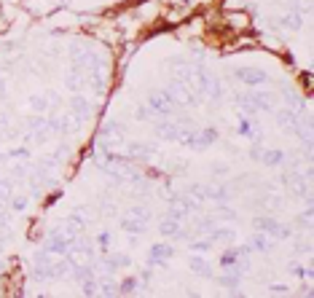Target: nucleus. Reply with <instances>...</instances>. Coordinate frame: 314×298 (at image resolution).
I'll return each mask as SVG.
<instances>
[{"mask_svg":"<svg viewBox=\"0 0 314 298\" xmlns=\"http://www.w3.org/2000/svg\"><path fill=\"white\" fill-rule=\"evenodd\" d=\"M73 239H75V237H70L68 231H51V234L46 237L43 250H46V253H51V255H56V258H59V255H68Z\"/></svg>","mask_w":314,"mask_h":298,"instance_id":"nucleus-1","label":"nucleus"},{"mask_svg":"<svg viewBox=\"0 0 314 298\" xmlns=\"http://www.w3.org/2000/svg\"><path fill=\"white\" fill-rule=\"evenodd\" d=\"M167 94H169V100L175 102V105H196V94L191 91V86L188 83H183V81H172L169 83V89H164Z\"/></svg>","mask_w":314,"mask_h":298,"instance_id":"nucleus-2","label":"nucleus"},{"mask_svg":"<svg viewBox=\"0 0 314 298\" xmlns=\"http://www.w3.org/2000/svg\"><path fill=\"white\" fill-rule=\"evenodd\" d=\"M148 108L153 110V116H172L177 105H175L172 100H169L167 91H156V94L148 97Z\"/></svg>","mask_w":314,"mask_h":298,"instance_id":"nucleus-3","label":"nucleus"},{"mask_svg":"<svg viewBox=\"0 0 314 298\" xmlns=\"http://www.w3.org/2000/svg\"><path fill=\"white\" fill-rule=\"evenodd\" d=\"M255 228L263 231V234H269V237H277V239H288L290 237V228L282 226V223L274 220V218H258L255 220Z\"/></svg>","mask_w":314,"mask_h":298,"instance_id":"nucleus-4","label":"nucleus"},{"mask_svg":"<svg viewBox=\"0 0 314 298\" xmlns=\"http://www.w3.org/2000/svg\"><path fill=\"white\" fill-rule=\"evenodd\" d=\"M236 78L253 89V86H261V83H269V73H263L261 68H239Z\"/></svg>","mask_w":314,"mask_h":298,"instance_id":"nucleus-5","label":"nucleus"},{"mask_svg":"<svg viewBox=\"0 0 314 298\" xmlns=\"http://www.w3.org/2000/svg\"><path fill=\"white\" fill-rule=\"evenodd\" d=\"M253 250H250V245H239V247H231V250H226V253L221 255V260H217V263H221L226 272L228 269H234L236 263H239V258H247L250 255Z\"/></svg>","mask_w":314,"mask_h":298,"instance_id":"nucleus-6","label":"nucleus"},{"mask_svg":"<svg viewBox=\"0 0 314 298\" xmlns=\"http://www.w3.org/2000/svg\"><path fill=\"white\" fill-rule=\"evenodd\" d=\"M121 140H123V124H118V121H108V124L102 126V132H100V143L113 145V143H121Z\"/></svg>","mask_w":314,"mask_h":298,"instance_id":"nucleus-7","label":"nucleus"},{"mask_svg":"<svg viewBox=\"0 0 314 298\" xmlns=\"http://www.w3.org/2000/svg\"><path fill=\"white\" fill-rule=\"evenodd\" d=\"M247 100H250V105L255 108V113H258V110H271L274 108V94L271 91H250Z\"/></svg>","mask_w":314,"mask_h":298,"instance_id":"nucleus-8","label":"nucleus"},{"mask_svg":"<svg viewBox=\"0 0 314 298\" xmlns=\"http://www.w3.org/2000/svg\"><path fill=\"white\" fill-rule=\"evenodd\" d=\"M172 255H175V250L169 245H153V247H150V253H148V263L161 266V263H167Z\"/></svg>","mask_w":314,"mask_h":298,"instance_id":"nucleus-9","label":"nucleus"},{"mask_svg":"<svg viewBox=\"0 0 314 298\" xmlns=\"http://www.w3.org/2000/svg\"><path fill=\"white\" fill-rule=\"evenodd\" d=\"M70 113L75 116V118H78V121H86L89 116H91V102L86 100V97H78V94H75L73 100H70Z\"/></svg>","mask_w":314,"mask_h":298,"instance_id":"nucleus-10","label":"nucleus"},{"mask_svg":"<svg viewBox=\"0 0 314 298\" xmlns=\"http://www.w3.org/2000/svg\"><path fill=\"white\" fill-rule=\"evenodd\" d=\"M298 118H301V110H277V113H274V121H277L279 126H285V129H296V124H298Z\"/></svg>","mask_w":314,"mask_h":298,"instance_id":"nucleus-11","label":"nucleus"},{"mask_svg":"<svg viewBox=\"0 0 314 298\" xmlns=\"http://www.w3.org/2000/svg\"><path fill=\"white\" fill-rule=\"evenodd\" d=\"M180 132H183V129H180L177 121H159V124H156V135L161 140H177Z\"/></svg>","mask_w":314,"mask_h":298,"instance_id":"nucleus-12","label":"nucleus"},{"mask_svg":"<svg viewBox=\"0 0 314 298\" xmlns=\"http://www.w3.org/2000/svg\"><path fill=\"white\" fill-rule=\"evenodd\" d=\"M30 132H33V140H38V143H43V140L49 137V132H51L49 118H43V116L33 118V121H30Z\"/></svg>","mask_w":314,"mask_h":298,"instance_id":"nucleus-13","label":"nucleus"},{"mask_svg":"<svg viewBox=\"0 0 314 298\" xmlns=\"http://www.w3.org/2000/svg\"><path fill=\"white\" fill-rule=\"evenodd\" d=\"M65 86H68L70 91H73V94H78V91L83 89V86H86V73H81V70H70L68 73V76H65Z\"/></svg>","mask_w":314,"mask_h":298,"instance_id":"nucleus-14","label":"nucleus"},{"mask_svg":"<svg viewBox=\"0 0 314 298\" xmlns=\"http://www.w3.org/2000/svg\"><path fill=\"white\" fill-rule=\"evenodd\" d=\"M159 231H161V234H164L167 239L183 237V226H180V220H177V218H169V215H167V220L159 226Z\"/></svg>","mask_w":314,"mask_h":298,"instance_id":"nucleus-15","label":"nucleus"},{"mask_svg":"<svg viewBox=\"0 0 314 298\" xmlns=\"http://www.w3.org/2000/svg\"><path fill=\"white\" fill-rule=\"evenodd\" d=\"M153 156V145H142V143H132L129 145V159L135 161H148Z\"/></svg>","mask_w":314,"mask_h":298,"instance_id":"nucleus-16","label":"nucleus"},{"mask_svg":"<svg viewBox=\"0 0 314 298\" xmlns=\"http://www.w3.org/2000/svg\"><path fill=\"white\" fill-rule=\"evenodd\" d=\"M188 266H191V272L199 274V277H212V266H209V260L202 258V255H194L188 260Z\"/></svg>","mask_w":314,"mask_h":298,"instance_id":"nucleus-17","label":"nucleus"},{"mask_svg":"<svg viewBox=\"0 0 314 298\" xmlns=\"http://www.w3.org/2000/svg\"><path fill=\"white\" fill-rule=\"evenodd\" d=\"M145 226H148V223H142V220H137L135 215H123L121 218V228L123 231H127V234H142V231H145Z\"/></svg>","mask_w":314,"mask_h":298,"instance_id":"nucleus-18","label":"nucleus"},{"mask_svg":"<svg viewBox=\"0 0 314 298\" xmlns=\"http://www.w3.org/2000/svg\"><path fill=\"white\" fill-rule=\"evenodd\" d=\"M239 282H242V274L231 272V269H228V274L217 277V285H221V287H226V290H231V293H236V290H239Z\"/></svg>","mask_w":314,"mask_h":298,"instance_id":"nucleus-19","label":"nucleus"},{"mask_svg":"<svg viewBox=\"0 0 314 298\" xmlns=\"http://www.w3.org/2000/svg\"><path fill=\"white\" fill-rule=\"evenodd\" d=\"M129 263H132L129 255H108V258H102V269H105V272H116V269L129 266Z\"/></svg>","mask_w":314,"mask_h":298,"instance_id":"nucleus-20","label":"nucleus"},{"mask_svg":"<svg viewBox=\"0 0 314 298\" xmlns=\"http://www.w3.org/2000/svg\"><path fill=\"white\" fill-rule=\"evenodd\" d=\"M239 135H244V137H250V140L258 143L261 140V126L255 124V121H250V118H242L239 121Z\"/></svg>","mask_w":314,"mask_h":298,"instance_id":"nucleus-21","label":"nucleus"},{"mask_svg":"<svg viewBox=\"0 0 314 298\" xmlns=\"http://www.w3.org/2000/svg\"><path fill=\"white\" fill-rule=\"evenodd\" d=\"M274 247V242L269 234H263V231H258L253 239H250V250H258V253H266V250H271Z\"/></svg>","mask_w":314,"mask_h":298,"instance_id":"nucleus-22","label":"nucleus"},{"mask_svg":"<svg viewBox=\"0 0 314 298\" xmlns=\"http://www.w3.org/2000/svg\"><path fill=\"white\" fill-rule=\"evenodd\" d=\"M207 237L212 239V242H226V245H228V242L236 239V231H234V228H217V226H215Z\"/></svg>","mask_w":314,"mask_h":298,"instance_id":"nucleus-23","label":"nucleus"},{"mask_svg":"<svg viewBox=\"0 0 314 298\" xmlns=\"http://www.w3.org/2000/svg\"><path fill=\"white\" fill-rule=\"evenodd\" d=\"M204 193H207V199H212L217 204H223L228 199V188H226V185H209V188H204Z\"/></svg>","mask_w":314,"mask_h":298,"instance_id":"nucleus-24","label":"nucleus"},{"mask_svg":"<svg viewBox=\"0 0 314 298\" xmlns=\"http://www.w3.org/2000/svg\"><path fill=\"white\" fill-rule=\"evenodd\" d=\"M261 161L266 167H279L285 161V153L282 151H261Z\"/></svg>","mask_w":314,"mask_h":298,"instance_id":"nucleus-25","label":"nucleus"},{"mask_svg":"<svg viewBox=\"0 0 314 298\" xmlns=\"http://www.w3.org/2000/svg\"><path fill=\"white\" fill-rule=\"evenodd\" d=\"M204 94H207L209 100H223V83L217 81V78H209L207 89H204Z\"/></svg>","mask_w":314,"mask_h":298,"instance_id":"nucleus-26","label":"nucleus"},{"mask_svg":"<svg viewBox=\"0 0 314 298\" xmlns=\"http://www.w3.org/2000/svg\"><path fill=\"white\" fill-rule=\"evenodd\" d=\"M70 272L75 274V279H78V282H86V279H91V277H94V269H91V263H83V266H75V263H73Z\"/></svg>","mask_w":314,"mask_h":298,"instance_id":"nucleus-27","label":"nucleus"},{"mask_svg":"<svg viewBox=\"0 0 314 298\" xmlns=\"http://www.w3.org/2000/svg\"><path fill=\"white\" fill-rule=\"evenodd\" d=\"M140 290H142L140 279H123V282L118 285V293L121 295H132V293H140Z\"/></svg>","mask_w":314,"mask_h":298,"instance_id":"nucleus-28","label":"nucleus"},{"mask_svg":"<svg viewBox=\"0 0 314 298\" xmlns=\"http://www.w3.org/2000/svg\"><path fill=\"white\" fill-rule=\"evenodd\" d=\"M97 287H100V295H118V285H113V279H97Z\"/></svg>","mask_w":314,"mask_h":298,"instance_id":"nucleus-29","label":"nucleus"},{"mask_svg":"<svg viewBox=\"0 0 314 298\" xmlns=\"http://www.w3.org/2000/svg\"><path fill=\"white\" fill-rule=\"evenodd\" d=\"M282 24L288 27V30H301V24H303V19H301V14L298 11H290L288 16L282 19Z\"/></svg>","mask_w":314,"mask_h":298,"instance_id":"nucleus-30","label":"nucleus"},{"mask_svg":"<svg viewBox=\"0 0 314 298\" xmlns=\"http://www.w3.org/2000/svg\"><path fill=\"white\" fill-rule=\"evenodd\" d=\"M212 245H215V242L209 239V237H204V239H194L191 242V250H194V253H209Z\"/></svg>","mask_w":314,"mask_h":298,"instance_id":"nucleus-31","label":"nucleus"},{"mask_svg":"<svg viewBox=\"0 0 314 298\" xmlns=\"http://www.w3.org/2000/svg\"><path fill=\"white\" fill-rule=\"evenodd\" d=\"M81 293H83V295H100V287H97V279H94V277H91V279H86V282H83V285H81Z\"/></svg>","mask_w":314,"mask_h":298,"instance_id":"nucleus-32","label":"nucleus"},{"mask_svg":"<svg viewBox=\"0 0 314 298\" xmlns=\"http://www.w3.org/2000/svg\"><path fill=\"white\" fill-rule=\"evenodd\" d=\"M33 110H38V113H43V110H49V97H33L30 100Z\"/></svg>","mask_w":314,"mask_h":298,"instance_id":"nucleus-33","label":"nucleus"},{"mask_svg":"<svg viewBox=\"0 0 314 298\" xmlns=\"http://www.w3.org/2000/svg\"><path fill=\"white\" fill-rule=\"evenodd\" d=\"M282 97H285V100H288V105H290L293 110H296V108L301 105V97L296 94V91H290V89H285V91H282Z\"/></svg>","mask_w":314,"mask_h":298,"instance_id":"nucleus-34","label":"nucleus"},{"mask_svg":"<svg viewBox=\"0 0 314 298\" xmlns=\"http://www.w3.org/2000/svg\"><path fill=\"white\" fill-rule=\"evenodd\" d=\"M129 215H135L137 220L148 223V218H150V210H145V207H132V210H129Z\"/></svg>","mask_w":314,"mask_h":298,"instance_id":"nucleus-35","label":"nucleus"},{"mask_svg":"<svg viewBox=\"0 0 314 298\" xmlns=\"http://www.w3.org/2000/svg\"><path fill=\"white\" fill-rule=\"evenodd\" d=\"M97 247L102 250V253H108V247H110V234L108 231H102V234L97 237Z\"/></svg>","mask_w":314,"mask_h":298,"instance_id":"nucleus-36","label":"nucleus"},{"mask_svg":"<svg viewBox=\"0 0 314 298\" xmlns=\"http://www.w3.org/2000/svg\"><path fill=\"white\" fill-rule=\"evenodd\" d=\"M8 196H11V183H8V180H0V202H6Z\"/></svg>","mask_w":314,"mask_h":298,"instance_id":"nucleus-37","label":"nucleus"},{"mask_svg":"<svg viewBox=\"0 0 314 298\" xmlns=\"http://www.w3.org/2000/svg\"><path fill=\"white\" fill-rule=\"evenodd\" d=\"M24 207H27V199H24V196H14V199H11V210L22 212Z\"/></svg>","mask_w":314,"mask_h":298,"instance_id":"nucleus-38","label":"nucleus"},{"mask_svg":"<svg viewBox=\"0 0 314 298\" xmlns=\"http://www.w3.org/2000/svg\"><path fill=\"white\" fill-rule=\"evenodd\" d=\"M150 118H153V110H150V108H145V105H142V108L137 110V121H150Z\"/></svg>","mask_w":314,"mask_h":298,"instance_id":"nucleus-39","label":"nucleus"},{"mask_svg":"<svg viewBox=\"0 0 314 298\" xmlns=\"http://www.w3.org/2000/svg\"><path fill=\"white\" fill-rule=\"evenodd\" d=\"M11 159H30V151H27V148H14Z\"/></svg>","mask_w":314,"mask_h":298,"instance_id":"nucleus-40","label":"nucleus"},{"mask_svg":"<svg viewBox=\"0 0 314 298\" xmlns=\"http://www.w3.org/2000/svg\"><path fill=\"white\" fill-rule=\"evenodd\" d=\"M261 151H263V148H261L258 143H255V145L250 148V159H255V161H261Z\"/></svg>","mask_w":314,"mask_h":298,"instance_id":"nucleus-41","label":"nucleus"},{"mask_svg":"<svg viewBox=\"0 0 314 298\" xmlns=\"http://www.w3.org/2000/svg\"><path fill=\"white\" fill-rule=\"evenodd\" d=\"M301 226H311V210H306L301 215Z\"/></svg>","mask_w":314,"mask_h":298,"instance_id":"nucleus-42","label":"nucleus"},{"mask_svg":"<svg viewBox=\"0 0 314 298\" xmlns=\"http://www.w3.org/2000/svg\"><path fill=\"white\" fill-rule=\"evenodd\" d=\"M221 215H226V218H236V210H228V207H221Z\"/></svg>","mask_w":314,"mask_h":298,"instance_id":"nucleus-43","label":"nucleus"},{"mask_svg":"<svg viewBox=\"0 0 314 298\" xmlns=\"http://www.w3.org/2000/svg\"><path fill=\"white\" fill-rule=\"evenodd\" d=\"M212 170H215V172H221V175H223V172H228V167H226V164H215V167H212Z\"/></svg>","mask_w":314,"mask_h":298,"instance_id":"nucleus-44","label":"nucleus"},{"mask_svg":"<svg viewBox=\"0 0 314 298\" xmlns=\"http://www.w3.org/2000/svg\"><path fill=\"white\" fill-rule=\"evenodd\" d=\"M303 3H306V6H311V0H303Z\"/></svg>","mask_w":314,"mask_h":298,"instance_id":"nucleus-45","label":"nucleus"}]
</instances>
